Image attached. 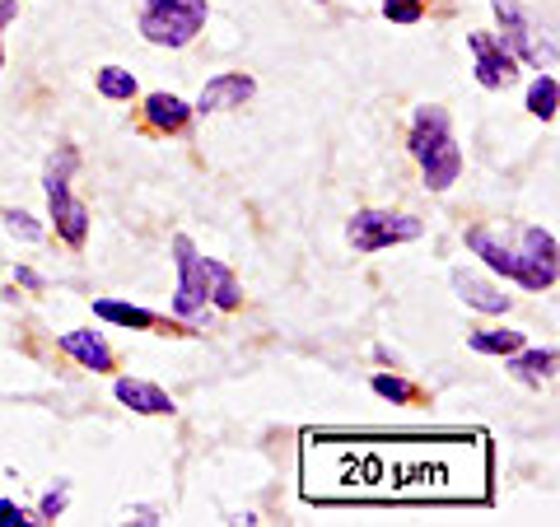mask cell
I'll use <instances>...</instances> for the list:
<instances>
[{"instance_id":"cell-1","label":"cell","mask_w":560,"mask_h":527,"mask_svg":"<svg viewBox=\"0 0 560 527\" xmlns=\"http://www.w3.org/2000/svg\"><path fill=\"white\" fill-rule=\"evenodd\" d=\"M173 267H178L173 313H178L183 323L201 327V323H210V308H220V313L243 308V285H238V276L224 267V261L201 257L197 243H191L187 234L173 238Z\"/></svg>"},{"instance_id":"cell-2","label":"cell","mask_w":560,"mask_h":527,"mask_svg":"<svg viewBox=\"0 0 560 527\" xmlns=\"http://www.w3.org/2000/svg\"><path fill=\"white\" fill-rule=\"evenodd\" d=\"M467 248L477 253L481 261L495 276L504 280H514V285L523 290H551L556 285V276H560V261H556V234L551 230H541V224H528L518 238V248L514 243H504L495 230H486V224H477V230H467Z\"/></svg>"},{"instance_id":"cell-3","label":"cell","mask_w":560,"mask_h":527,"mask_svg":"<svg viewBox=\"0 0 560 527\" xmlns=\"http://www.w3.org/2000/svg\"><path fill=\"white\" fill-rule=\"evenodd\" d=\"M407 145H411V160L420 164V173H425L430 191H448L453 183L463 178V150H458V140H453V127H448L444 108H434V103L416 108Z\"/></svg>"},{"instance_id":"cell-4","label":"cell","mask_w":560,"mask_h":527,"mask_svg":"<svg viewBox=\"0 0 560 527\" xmlns=\"http://www.w3.org/2000/svg\"><path fill=\"white\" fill-rule=\"evenodd\" d=\"M75 164H80V154L70 150V145H61L47 160L43 191H47L51 220H57V234L70 243V248H84V238H90V206H84L75 191H70V173H75Z\"/></svg>"},{"instance_id":"cell-5","label":"cell","mask_w":560,"mask_h":527,"mask_svg":"<svg viewBox=\"0 0 560 527\" xmlns=\"http://www.w3.org/2000/svg\"><path fill=\"white\" fill-rule=\"evenodd\" d=\"M210 20L206 0H145L140 5V38L154 47H187Z\"/></svg>"},{"instance_id":"cell-6","label":"cell","mask_w":560,"mask_h":527,"mask_svg":"<svg viewBox=\"0 0 560 527\" xmlns=\"http://www.w3.org/2000/svg\"><path fill=\"white\" fill-rule=\"evenodd\" d=\"M490 10H495V20H500V43L510 47L514 61H528L537 70H556V43L541 38L533 14L523 10L518 0H490Z\"/></svg>"},{"instance_id":"cell-7","label":"cell","mask_w":560,"mask_h":527,"mask_svg":"<svg viewBox=\"0 0 560 527\" xmlns=\"http://www.w3.org/2000/svg\"><path fill=\"white\" fill-rule=\"evenodd\" d=\"M420 234H425V224L416 215H393V210H355L346 224V243L364 257L397 248V243H416Z\"/></svg>"},{"instance_id":"cell-8","label":"cell","mask_w":560,"mask_h":527,"mask_svg":"<svg viewBox=\"0 0 560 527\" xmlns=\"http://www.w3.org/2000/svg\"><path fill=\"white\" fill-rule=\"evenodd\" d=\"M467 47H471V70H477L481 90H504V84H514L518 61L510 57V47H504L495 33H467Z\"/></svg>"},{"instance_id":"cell-9","label":"cell","mask_w":560,"mask_h":527,"mask_svg":"<svg viewBox=\"0 0 560 527\" xmlns=\"http://www.w3.org/2000/svg\"><path fill=\"white\" fill-rule=\"evenodd\" d=\"M257 98V80L253 75H243V70H224V75H210L201 84V98H197V108L191 113H230V108H243V103H253Z\"/></svg>"},{"instance_id":"cell-10","label":"cell","mask_w":560,"mask_h":527,"mask_svg":"<svg viewBox=\"0 0 560 527\" xmlns=\"http://www.w3.org/2000/svg\"><path fill=\"white\" fill-rule=\"evenodd\" d=\"M113 397L121 401V407H131L136 415H173V411H178L160 383H145V378H117Z\"/></svg>"},{"instance_id":"cell-11","label":"cell","mask_w":560,"mask_h":527,"mask_svg":"<svg viewBox=\"0 0 560 527\" xmlns=\"http://www.w3.org/2000/svg\"><path fill=\"white\" fill-rule=\"evenodd\" d=\"M57 346H61L80 368H94V374H108V368L117 364L113 346L103 341V331H61Z\"/></svg>"},{"instance_id":"cell-12","label":"cell","mask_w":560,"mask_h":527,"mask_svg":"<svg viewBox=\"0 0 560 527\" xmlns=\"http://www.w3.org/2000/svg\"><path fill=\"white\" fill-rule=\"evenodd\" d=\"M453 290H458V298L467 308H477V313H510L514 298L495 290V285H486L481 276H471V271H453Z\"/></svg>"},{"instance_id":"cell-13","label":"cell","mask_w":560,"mask_h":527,"mask_svg":"<svg viewBox=\"0 0 560 527\" xmlns=\"http://www.w3.org/2000/svg\"><path fill=\"white\" fill-rule=\"evenodd\" d=\"M510 360V374L523 383V388H541V383H551V374H556V350L547 346V350H514V355H504Z\"/></svg>"},{"instance_id":"cell-14","label":"cell","mask_w":560,"mask_h":527,"mask_svg":"<svg viewBox=\"0 0 560 527\" xmlns=\"http://www.w3.org/2000/svg\"><path fill=\"white\" fill-rule=\"evenodd\" d=\"M145 117H150V127L154 131H183L187 127V117H191V103H183L178 94H150L145 98Z\"/></svg>"},{"instance_id":"cell-15","label":"cell","mask_w":560,"mask_h":527,"mask_svg":"<svg viewBox=\"0 0 560 527\" xmlns=\"http://www.w3.org/2000/svg\"><path fill=\"white\" fill-rule=\"evenodd\" d=\"M94 318L113 323V327H136V331L160 327V318H154L150 308H140V304H121V298H94Z\"/></svg>"},{"instance_id":"cell-16","label":"cell","mask_w":560,"mask_h":527,"mask_svg":"<svg viewBox=\"0 0 560 527\" xmlns=\"http://www.w3.org/2000/svg\"><path fill=\"white\" fill-rule=\"evenodd\" d=\"M467 346L477 355H514V350L528 346V337L514 327H486V331H467Z\"/></svg>"},{"instance_id":"cell-17","label":"cell","mask_w":560,"mask_h":527,"mask_svg":"<svg viewBox=\"0 0 560 527\" xmlns=\"http://www.w3.org/2000/svg\"><path fill=\"white\" fill-rule=\"evenodd\" d=\"M94 84H98V94L113 98V103H131L136 98V75L131 70H121V66H103L94 75Z\"/></svg>"},{"instance_id":"cell-18","label":"cell","mask_w":560,"mask_h":527,"mask_svg":"<svg viewBox=\"0 0 560 527\" xmlns=\"http://www.w3.org/2000/svg\"><path fill=\"white\" fill-rule=\"evenodd\" d=\"M556 98H560V84L551 70H541V75L533 80V90H528V113L541 117V121H551L556 117Z\"/></svg>"},{"instance_id":"cell-19","label":"cell","mask_w":560,"mask_h":527,"mask_svg":"<svg viewBox=\"0 0 560 527\" xmlns=\"http://www.w3.org/2000/svg\"><path fill=\"white\" fill-rule=\"evenodd\" d=\"M370 388H374L383 401H393V407H407V401L416 397V388H411V383H407V378H397V374H374V383H370Z\"/></svg>"},{"instance_id":"cell-20","label":"cell","mask_w":560,"mask_h":527,"mask_svg":"<svg viewBox=\"0 0 560 527\" xmlns=\"http://www.w3.org/2000/svg\"><path fill=\"white\" fill-rule=\"evenodd\" d=\"M0 220H5V230L14 234V238H24V243H43V224L28 215V210H0Z\"/></svg>"},{"instance_id":"cell-21","label":"cell","mask_w":560,"mask_h":527,"mask_svg":"<svg viewBox=\"0 0 560 527\" xmlns=\"http://www.w3.org/2000/svg\"><path fill=\"white\" fill-rule=\"evenodd\" d=\"M383 20H393V24H420V20H425V0H383Z\"/></svg>"},{"instance_id":"cell-22","label":"cell","mask_w":560,"mask_h":527,"mask_svg":"<svg viewBox=\"0 0 560 527\" xmlns=\"http://www.w3.org/2000/svg\"><path fill=\"white\" fill-rule=\"evenodd\" d=\"M66 504H70V490H66V485L47 490V495H43V504H38V518H43V523H57V518L66 514Z\"/></svg>"},{"instance_id":"cell-23","label":"cell","mask_w":560,"mask_h":527,"mask_svg":"<svg viewBox=\"0 0 560 527\" xmlns=\"http://www.w3.org/2000/svg\"><path fill=\"white\" fill-rule=\"evenodd\" d=\"M28 523H43L38 514H28L14 500H0V527H28Z\"/></svg>"},{"instance_id":"cell-24","label":"cell","mask_w":560,"mask_h":527,"mask_svg":"<svg viewBox=\"0 0 560 527\" xmlns=\"http://www.w3.org/2000/svg\"><path fill=\"white\" fill-rule=\"evenodd\" d=\"M14 14H20V0H0V33H5ZM0 66H5V43H0Z\"/></svg>"},{"instance_id":"cell-25","label":"cell","mask_w":560,"mask_h":527,"mask_svg":"<svg viewBox=\"0 0 560 527\" xmlns=\"http://www.w3.org/2000/svg\"><path fill=\"white\" fill-rule=\"evenodd\" d=\"M14 280H20V285H24V290H33V294H38V290H43V276H38V271H33V267H14Z\"/></svg>"},{"instance_id":"cell-26","label":"cell","mask_w":560,"mask_h":527,"mask_svg":"<svg viewBox=\"0 0 560 527\" xmlns=\"http://www.w3.org/2000/svg\"><path fill=\"white\" fill-rule=\"evenodd\" d=\"M136 523H145V527H154V523H164L160 514H154V508H136Z\"/></svg>"}]
</instances>
